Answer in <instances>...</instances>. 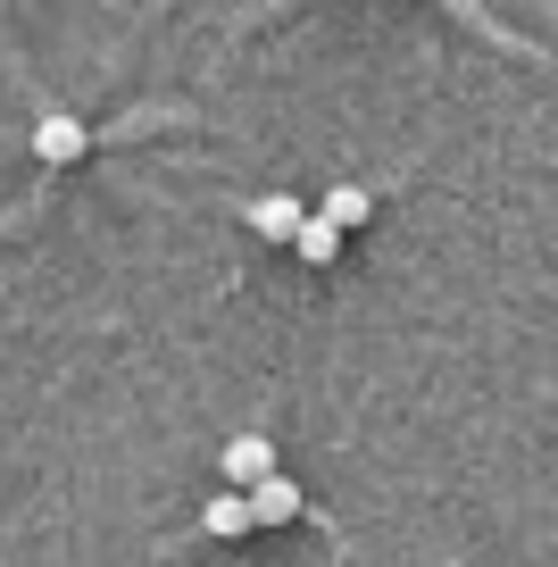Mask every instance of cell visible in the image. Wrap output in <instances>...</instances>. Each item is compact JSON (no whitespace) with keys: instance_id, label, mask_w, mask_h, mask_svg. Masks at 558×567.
<instances>
[{"instance_id":"cell-4","label":"cell","mask_w":558,"mask_h":567,"mask_svg":"<svg viewBox=\"0 0 558 567\" xmlns=\"http://www.w3.org/2000/svg\"><path fill=\"white\" fill-rule=\"evenodd\" d=\"M317 217H326L333 234H342V226H366V217H375V193H366V184H333V193L317 200Z\"/></svg>"},{"instance_id":"cell-5","label":"cell","mask_w":558,"mask_h":567,"mask_svg":"<svg viewBox=\"0 0 558 567\" xmlns=\"http://www.w3.org/2000/svg\"><path fill=\"white\" fill-rule=\"evenodd\" d=\"M200 526H209L217 543H242L250 534V493H217L209 509H200Z\"/></svg>"},{"instance_id":"cell-3","label":"cell","mask_w":558,"mask_h":567,"mask_svg":"<svg viewBox=\"0 0 558 567\" xmlns=\"http://www.w3.org/2000/svg\"><path fill=\"white\" fill-rule=\"evenodd\" d=\"M300 509H309V493H300L292 476H267L259 493H250V526H292Z\"/></svg>"},{"instance_id":"cell-1","label":"cell","mask_w":558,"mask_h":567,"mask_svg":"<svg viewBox=\"0 0 558 567\" xmlns=\"http://www.w3.org/2000/svg\"><path fill=\"white\" fill-rule=\"evenodd\" d=\"M267 476H283L276 443H267V434H234V443H226V493H259Z\"/></svg>"},{"instance_id":"cell-7","label":"cell","mask_w":558,"mask_h":567,"mask_svg":"<svg viewBox=\"0 0 558 567\" xmlns=\"http://www.w3.org/2000/svg\"><path fill=\"white\" fill-rule=\"evenodd\" d=\"M300 217H309V209H300L292 193H276V200H259V209H250V226H259V234H276V243H292V234H300Z\"/></svg>"},{"instance_id":"cell-6","label":"cell","mask_w":558,"mask_h":567,"mask_svg":"<svg viewBox=\"0 0 558 567\" xmlns=\"http://www.w3.org/2000/svg\"><path fill=\"white\" fill-rule=\"evenodd\" d=\"M292 250H300V259H309V267H333V259H342V234H333V226H326V217H300V234H292Z\"/></svg>"},{"instance_id":"cell-2","label":"cell","mask_w":558,"mask_h":567,"mask_svg":"<svg viewBox=\"0 0 558 567\" xmlns=\"http://www.w3.org/2000/svg\"><path fill=\"white\" fill-rule=\"evenodd\" d=\"M84 151H92V125L84 117H59V109H51V117H34V159L42 167H75Z\"/></svg>"}]
</instances>
